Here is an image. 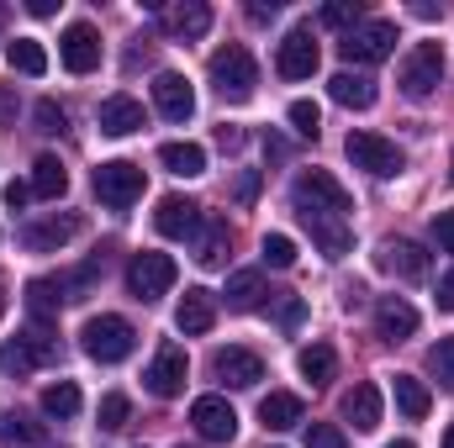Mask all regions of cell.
<instances>
[{"label":"cell","instance_id":"obj_48","mask_svg":"<svg viewBox=\"0 0 454 448\" xmlns=\"http://www.w3.org/2000/svg\"><path fill=\"white\" fill-rule=\"evenodd\" d=\"M301 312H307L301 301H286V312H280V322H286V328H296V322H301Z\"/></svg>","mask_w":454,"mask_h":448},{"label":"cell","instance_id":"obj_44","mask_svg":"<svg viewBox=\"0 0 454 448\" xmlns=\"http://www.w3.org/2000/svg\"><path fill=\"white\" fill-rule=\"evenodd\" d=\"M434 237H439V248L454 253V212H439V222H434Z\"/></svg>","mask_w":454,"mask_h":448},{"label":"cell","instance_id":"obj_1","mask_svg":"<svg viewBox=\"0 0 454 448\" xmlns=\"http://www.w3.org/2000/svg\"><path fill=\"white\" fill-rule=\"evenodd\" d=\"M212 85H217V96L232 101V106H243L248 96H254V85H259V64H254V53L243 48V42H227L212 53Z\"/></svg>","mask_w":454,"mask_h":448},{"label":"cell","instance_id":"obj_18","mask_svg":"<svg viewBox=\"0 0 454 448\" xmlns=\"http://www.w3.org/2000/svg\"><path fill=\"white\" fill-rule=\"evenodd\" d=\"M80 217L74 212H64V217H48V222H32L27 232H21V243L32 248V253H53V248H64L69 237H80Z\"/></svg>","mask_w":454,"mask_h":448},{"label":"cell","instance_id":"obj_13","mask_svg":"<svg viewBox=\"0 0 454 448\" xmlns=\"http://www.w3.org/2000/svg\"><path fill=\"white\" fill-rule=\"evenodd\" d=\"M153 106L169 116V121H191V116H196V90H191V80L175 74V69L153 74Z\"/></svg>","mask_w":454,"mask_h":448},{"label":"cell","instance_id":"obj_36","mask_svg":"<svg viewBox=\"0 0 454 448\" xmlns=\"http://www.w3.org/2000/svg\"><path fill=\"white\" fill-rule=\"evenodd\" d=\"M359 16H364V5L359 0H333V5H323V27H359Z\"/></svg>","mask_w":454,"mask_h":448},{"label":"cell","instance_id":"obj_2","mask_svg":"<svg viewBox=\"0 0 454 448\" xmlns=\"http://www.w3.org/2000/svg\"><path fill=\"white\" fill-rule=\"evenodd\" d=\"M343 153H348L354 169H364V174H375V180H396V174L407 169L402 148H396L391 137H380V132H348Z\"/></svg>","mask_w":454,"mask_h":448},{"label":"cell","instance_id":"obj_49","mask_svg":"<svg viewBox=\"0 0 454 448\" xmlns=\"http://www.w3.org/2000/svg\"><path fill=\"white\" fill-rule=\"evenodd\" d=\"M27 11H32V16H53L59 5H53V0H27Z\"/></svg>","mask_w":454,"mask_h":448},{"label":"cell","instance_id":"obj_14","mask_svg":"<svg viewBox=\"0 0 454 448\" xmlns=\"http://www.w3.org/2000/svg\"><path fill=\"white\" fill-rule=\"evenodd\" d=\"M153 227H159L164 237L185 243V237H196V232H201V206H196L191 196H164V201H159V212H153Z\"/></svg>","mask_w":454,"mask_h":448},{"label":"cell","instance_id":"obj_6","mask_svg":"<svg viewBox=\"0 0 454 448\" xmlns=\"http://www.w3.org/2000/svg\"><path fill=\"white\" fill-rule=\"evenodd\" d=\"M175 280H180V269H175L169 253H132V264H127V285H132L137 301H159V296H169Z\"/></svg>","mask_w":454,"mask_h":448},{"label":"cell","instance_id":"obj_45","mask_svg":"<svg viewBox=\"0 0 454 448\" xmlns=\"http://www.w3.org/2000/svg\"><path fill=\"white\" fill-rule=\"evenodd\" d=\"M27 196H32V185H21V180H16V185H5V206H11V212H21V206H27Z\"/></svg>","mask_w":454,"mask_h":448},{"label":"cell","instance_id":"obj_23","mask_svg":"<svg viewBox=\"0 0 454 448\" xmlns=\"http://www.w3.org/2000/svg\"><path fill=\"white\" fill-rule=\"evenodd\" d=\"M301 222L312 227V237H317V248H323L328 259H343V253L354 248V232L343 227V217H323V212H301Z\"/></svg>","mask_w":454,"mask_h":448},{"label":"cell","instance_id":"obj_3","mask_svg":"<svg viewBox=\"0 0 454 448\" xmlns=\"http://www.w3.org/2000/svg\"><path fill=\"white\" fill-rule=\"evenodd\" d=\"M439 80H444V48H439V42H418V48L407 53V64H402V74H396L402 96H407V101H428V96L439 90Z\"/></svg>","mask_w":454,"mask_h":448},{"label":"cell","instance_id":"obj_40","mask_svg":"<svg viewBox=\"0 0 454 448\" xmlns=\"http://www.w3.org/2000/svg\"><path fill=\"white\" fill-rule=\"evenodd\" d=\"M428 364H434V375L444 380V390H454V337H439V343H434Z\"/></svg>","mask_w":454,"mask_h":448},{"label":"cell","instance_id":"obj_4","mask_svg":"<svg viewBox=\"0 0 454 448\" xmlns=\"http://www.w3.org/2000/svg\"><path fill=\"white\" fill-rule=\"evenodd\" d=\"M291 196H296V212H323V217H343V212H354V196L343 190L328 169H307V174L296 180Z\"/></svg>","mask_w":454,"mask_h":448},{"label":"cell","instance_id":"obj_30","mask_svg":"<svg viewBox=\"0 0 454 448\" xmlns=\"http://www.w3.org/2000/svg\"><path fill=\"white\" fill-rule=\"evenodd\" d=\"M5 64H11L16 74H32V80H37V74H48V53H43V42H37V37H16V42L5 48Z\"/></svg>","mask_w":454,"mask_h":448},{"label":"cell","instance_id":"obj_21","mask_svg":"<svg viewBox=\"0 0 454 448\" xmlns=\"http://www.w3.org/2000/svg\"><path fill=\"white\" fill-rule=\"evenodd\" d=\"M96 121H101L106 137H132V132L143 127V106H137L132 96H112V101H101Z\"/></svg>","mask_w":454,"mask_h":448},{"label":"cell","instance_id":"obj_22","mask_svg":"<svg viewBox=\"0 0 454 448\" xmlns=\"http://www.w3.org/2000/svg\"><path fill=\"white\" fill-rule=\"evenodd\" d=\"M328 96H333L339 106H348V112H370V106H375V80H370V74L343 69V74L328 80Z\"/></svg>","mask_w":454,"mask_h":448},{"label":"cell","instance_id":"obj_25","mask_svg":"<svg viewBox=\"0 0 454 448\" xmlns=\"http://www.w3.org/2000/svg\"><path fill=\"white\" fill-rule=\"evenodd\" d=\"M380 264H386L391 274H402V280H423V274H428V253H423L418 243H407V237H402V243H386V248H380Z\"/></svg>","mask_w":454,"mask_h":448},{"label":"cell","instance_id":"obj_9","mask_svg":"<svg viewBox=\"0 0 454 448\" xmlns=\"http://www.w3.org/2000/svg\"><path fill=\"white\" fill-rule=\"evenodd\" d=\"M185 348L180 343H164L159 353H153V364H148V375H143V385H148V396H159V401H175L180 390H185Z\"/></svg>","mask_w":454,"mask_h":448},{"label":"cell","instance_id":"obj_15","mask_svg":"<svg viewBox=\"0 0 454 448\" xmlns=\"http://www.w3.org/2000/svg\"><path fill=\"white\" fill-rule=\"evenodd\" d=\"M212 369H217V380H223V385H238V390H248V385H259V380H264V359H259L254 348H217Z\"/></svg>","mask_w":454,"mask_h":448},{"label":"cell","instance_id":"obj_10","mask_svg":"<svg viewBox=\"0 0 454 448\" xmlns=\"http://www.w3.org/2000/svg\"><path fill=\"white\" fill-rule=\"evenodd\" d=\"M317 42H312V32L307 27H296V32H286L280 37V53H275V69H280V80H312L317 74Z\"/></svg>","mask_w":454,"mask_h":448},{"label":"cell","instance_id":"obj_29","mask_svg":"<svg viewBox=\"0 0 454 448\" xmlns=\"http://www.w3.org/2000/svg\"><path fill=\"white\" fill-rule=\"evenodd\" d=\"M80 406H85V396H80V385H74V380H59V385H48V390H43V412H48L53 422L80 417Z\"/></svg>","mask_w":454,"mask_h":448},{"label":"cell","instance_id":"obj_5","mask_svg":"<svg viewBox=\"0 0 454 448\" xmlns=\"http://www.w3.org/2000/svg\"><path fill=\"white\" fill-rule=\"evenodd\" d=\"M80 337H85V353H90L96 364H121V359L137 348V333H132L127 317H90Z\"/></svg>","mask_w":454,"mask_h":448},{"label":"cell","instance_id":"obj_31","mask_svg":"<svg viewBox=\"0 0 454 448\" xmlns=\"http://www.w3.org/2000/svg\"><path fill=\"white\" fill-rule=\"evenodd\" d=\"M396 406H402V417L423 422L428 406H434V396H428V385H423L418 375H396Z\"/></svg>","mask_w":454,"mask_h":448},{"label":"cell","instance_id":"obj_8","mask_svg":"<svg viewBox=\"0 0 454 448\" xmlns=\"http://www.w3.org/2000/svg\"><path fill=\"white\" fill-rule=\"evenodd\" d=\"M339 48H343L348 64H380V58H391V48H396V27H391V21H359Z\"/></svg>","mask_w":454,"mask_h":448},{"label":"cell","instance_id":"obj_35","mask_svg":"<svg viewBox=\"0 0 454 448\" xmlns=\"http://www.w3.org/2000/svg\"><path fill=\"white\" fill-rule=\"evenodd\" d=\"M264 264H270V269H291V264H296V243H291L286 232H270V237H264Z\"/></svg>","mask_w":454,"mask_h":448},{"label":"cell","instance_id":"obj_42","mask_svg":"<svg viewBox=\"0 0 454 448\" xmlns=\"http://www.w3.org/2000/svg\"><path fill=\"white\" fill-rule=\"evenodd\" d=\"M307 448H348V444H343V433L333 422H312L307 428Z\"/></svg>","mask_w":454,"mask_h":448},{"label":"cell","instance_id":"obj_38","mask_svg":"<svg viewBox=\"0 0 454 448\" xmlns=\"http://www.w3.org/2000/svg\"><path fill=\"white\" fill-rule=\"evenodd\" d=\"M291 127H296V132H301V137H317V132H323V112H317V106H312V101H291Z\"/></svg>","mask_w":454,"mask_h":448},{"label":"cell","instance_id":"obj_37","mask_svg":"<svg viewBox=\"0 0 454 448\" xmlns=\"http://www.w3.org/2000/svg\"><path fill=\"white\" fill-rule=\"evenodd\" d=\"M53 290H59V280H32V285H27V306H32L37 317H48V312L64 301V296H53Z\"/></svg>","mask_w":454,"mask_h":448},{"label":"cell","instance_id":"obj_12","mask_svg":"<svg viewBox=\"0 0 454 448\" xmlns=\"http://www.w3.org/2000/svg\"><path fill=\"white\" fill-rule=\"evenodd\" d=\"M191 428L207 438V444H232L238 438V412L227 406L223 396H201L191 406Z\"/></svg>","mask_w":454,"mask_h":448},{"label":"cell","instance_id":"obj_20","mask_svg":"<svg viewBox=\"0 0 454 448\" xmlns=\"http://www.w3.org/2000/svg\"><path fill=\"white\" fill-rule=\"evenodd\" d=\"M343 422H354V433H375L380 428V390L370 380L343 396Z\"/></svg>","mask_w":454,"mask_h":448},{"label":"cell","instance_id":"obj_33","mask_svg":"<svg viewBox=\"0 0 454 448\" xmlns=\"http://www.w3.org/2000/svg\"><path fill=\"white\" fill-rule=\"evenodd\" d=\"M259 301H264V280H259L254 269H243V274L227 280V306H232V312H254Z\"/></svg>","mask_w":454,"mask_h":448},{"label":"cell","instance_id":"obj_50","mask_svg":"<svg viewBox=\"0 0 454 448\" xmlns=\"http://www.w3.org/2000/svg\"><path fill=\"white\" fill-rule=\"evenodd\" d=\"M5 306H11V296H5V285H0V317H5Z\"/></svg>","mask_w":454,"mask_h":448},{"label":"cell","instance_id":"obj_27","mask_svg":"<svg viewBox=\"0 0 454 448\" xmlns=\"http://www.w3.org/2000/svg\"><path fill=\"white\" fill-rule=\"evenodd\" d=\"M0 448H53V438H48V428H43V422H32V417L11 412V417L0 422Z\"/></svg>","mask_w":454,"mask_h":448},{"label":"cell","instance_id":"obj_52","mask_svg":"<svg viewBox=\"0 0 454 448\" xmlns=\"http://www.w3.org/2000/svg\"><path fill=\"white\" fill-rule=\"evenodd\" d=\"M386 448H418V444H407V438H402V444H386Z\"/></svg>","mask_w":454,"mask_h":448},{"label":"cell","instance_id":"obj_17","mask_svg":"<svg viewBox=\"0 0 454 448\" xmlns=\"http://www.w3.org/2000/svg\"><path fill=\"white\" fill-rule=\"evenodd\" d=\"M43 359H53V337H43V328L0 348V369H5V375H27V369H37Z\"/></svg>","mask_w":454,"mask_h":448},{"label":"cell","instance_id":"obj_11","mask_svg":"<svg viewBox=\"0 0 454 448\" xmlns=\"http://www.w3.org/2000/svg\"><path fill=\"white\" fill-rule=\"evenodd\" d=\"M59 58H64L69 74H90V69H101V37H96V27H90V21H74V27L59 37Z\"/></svg>","mask_w":454,"mask_h":448},{"label":"cell","instance_id":"obj_26","mask_svg":"<svg viewBox=\"0 0 454 448\" xmlns=\"http://www.w3.org/2000/svg\"><path fill=\"white\" fill-rule=\"evenodd\" d=\"M301 417H307V406H301V396H291V390H270V396L259 401V422L275 428V433H280V428H296Z\"/></svg>","mask_w":454,"mask_h":448},{"label":"cell","instance_id":"obj_16","mask_svg":"<svg viewBox=\"0 0 454 448\" xmlns=\"http://www.w3.org/2000/svg\"><path fill=\"white\" fill-rule=\"evenodd\" d=\"M212 322H217V296L212 290H185L180 296V306H175V328L185 337H201V333H212Z\"/></svg>","mask_w":454,"mask_h":448},{"label":"cell","instance_id":"obj_19","mask_svg":"<svg viewBox=\"0 0 454 448\" xmlns=\"http://www.w3.org/2000/svg\"><path fill=\"white\" fill-rule=\"evenodd\" d=\"M375 333L386 337V343L412 337V333H418V306H412V301H402V296H386V301L375 306Z\"/></svg>","mask_w":454,"mask_h":448},{"label":"cell","instance_id":"obj_24","mask_svg":"<svg viewBox=\"0 0 454 448\" xmlns=\"http://www.w3.org/2000/svg\"><path fill=\"white\" fill-rule=\"evenodd\" d=\"M159 164L169 174H180V180H196V174H207V148L201 143H164L159 148Z\"/></svg>","mask_w":454,"mask_h":448},{"label":"cell","instance_id":"obj_43","mask_svg":"<svg viewBox=\"0 0 454 448\" xmlns=\"http://www.w3.org/2000/svg\"><path fill=\"white\" fill-rule=\"evenodd\" d=\"M37 132H48V137H53V132H64V106H59V101H37Z\"/></svg>","mask_w":454,"mask_h":448},{"label":"cell","instance_id":"obj_47","mask_svg":"<svg viewBox=\"0 0 454 448\" xmlns=\"http://www.w3.org/2000/svg\"><path fill=\"white\" fill-rule=\"evenodd\" d=\"M254 190H259V174H254V169H248V174H243V180H238V201H254Z\"/></svg>","mask_w":454,"mask_h":448},{"label":"cell","instance_id":"obj_51","mask_svg":"<svg viewBox=\"0 0 454 448\" xmlns=\"http://www.w3.org/2000/svg\"><path fill=\"white\" fill-rule=\"evenodd\" d=\"M444 448H454V422H450V433H444Z\"/></svg>","mask_w":454,"mask_h":448},{"label":"cell","instance_id":"obj_28","mask_svg":"<svg viewBox=\"0 0 454 448\" xmlns=\"http://www.w3.org/2000/svg\"><path fill=\"white\" fill-rule=\"evenodd\" d=\"M69 190V169L53 158V153H43L37 164H32V196H43V201H59Z\"/></svg>","mask_w":454,"mask_h":448},{"label":"cell","instance_id":"obj_32","mask_svg":"<svg viewBox=\"0 0 454 448\" xmlns=\"http://www.w3.org/2000/svg\"><path fill=\"white\" fill-rule=\"evenodd\" d=\"M169 27H175V37H207V27H212V5L185 0V5L169 11Z\"/></svg>","mask_w":454,"mask_h":448},{"label":"cell","instance_id":"obj_41","mask_svg":"<svg viewBox=\"0 0 454 448\" xmlns=\"http://www.w3.org/2000/svg\"><path fill=\"white\" fill-rule=\"evenodd\" d=\"M223 253H227V222H212L207 227V237H201V264H223Z\"/></svg>","mask_w":454,"mask_h":448},{"label":"cell","instance_id":"obj_46","mask_svg":"<svg viewBox=\"0 0 454 448\" xmlns=\"http://www.w3.org/2000/svg\"><path fill=\"white\" fill-rule=\"evenodd\" d=\"M439 312H454V269L439 280Z\"/></svg>","mask_w":454,"mask_h":448},{"label":"cell","instance_id":"obj_7","mask_svg":"<svg viewBox=\"0 0 454 448\" xmlns=\"http://www.w3.org/2000/svg\"><path fill=\"white\" fill-rule=\"evenodd\" d=\"M96 196H101V206H112V212L137 206V201H143V169L127 164V158L101 164V169H96Z\"/></svg>","mask_w":454,"mask_h":448},{"label":"cell","instance_id":"obj_34","mask_svg":"<svg viewBox=\"0 0 454 448\" xmlns=\"http://www.w3.org/2000/svg\"><path fill=\"white\" fill-rule=\"evenodd\" d=\"M296 364H301V375H307L312 385H328V380H333V369H339V353H333L328 343H312V348H301V359H296Z\"/></svg>","mask_w":454,"mask_h":448},{"label":"cell","instance_id":"obj_39","mask_svg":"<svg viewBox=\"0 0 454 448\" xmlns=\"http://www.w3.org/2000/svg\"><path fill=\"white\" fill-rule=\"evenodd\" d=\"M127 417H132V401H127V396H101V428H106V433H116V428H127Z\"/></svg>","mask_w":454,"mask_h":448}]
</instances>
